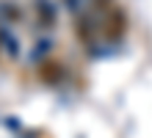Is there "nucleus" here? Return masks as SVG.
I'll return each mask as SVG.
<instances>
[{"instance_id":"f03ea898","label":"nucleus","mask_w":152,"mask_h":138,"mask_svg":"<svg viewBox=\"0 0 152 138\" xmlns=\"http://www.w3.org/2000/svg\"><path fill=\"white\" fill-rule=\"evenodd\" d=\"M33 14H36V31L53 33L58 28V8L53 0H33Z\"/></svg>"},{"instance_id":"7ed1b4c3","label":"nucleus","mask_w":152,"mask_h":138,"mask_svg":"<svg viewBox=\"0 0 152 138\" xmlns=\"http://www.w3.org/2000/svg\"><path fill=\"white\" fill-rule=\"evenodd\" d=\"M36 75L44 86H64L66 66L56 58H42V61H36Z\"/></svg>"},{"instance_id":"20e7f679","label":"nucleus","mask_w":152,"mask_h":138,"mask_svg":"<svg viewBox=\"0 0 152 138\" xmlns=\"http://www.w3.org/2000/svg\"><path fill=\"white\" fill-rule=\"evenodd\" d=\"M25 8L17 3V0H0V22L14 28V25H22L25 22Z\"/></svg>"},{"instance_id":"f257e3e1","label":"nucleus","mask_w":152,"mask_h":138,"mask_svg":"<svg viewBox=\"0 0 152 138\" xmlns=\"http://www.w3.org/2000/svg\"><path fill=\"white\" fill-rule=\"evenodd\" d=\"M124 31H127V17H124V11L119 6H113L108 14H105V20H102V39L113 44V42H122V36Z\"/></svg>"},{"instance_id":"39448f33","label":"nucleus","mask_w":152,"mask_h":138,"mask_svg":"<svg viewBox=\"0 0 152 138\" xmlns=\"http://www.w3.org/2000/svg\"><path fill=\"white\" fill-rule=\"evenodd\" d=\"M50 50H53V39L50 36H42V39H36V44H33V58L36 61L50 58Z\"/></svg>"}]
</instances>
